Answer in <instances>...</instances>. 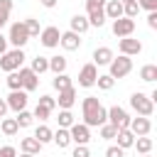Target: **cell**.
I'll return each instance as SVG.
<instances>
[{"mask_svg":"<svg viewBox=\"0 0 157 157\" xmlns=\"http://www.w3.org/2000/svg\"><path fill=\"white\" fill-rule=\"evenodd\" d=\"M81 118L86 128H101L105 123V108L101 105V101L96 96H86L81 103Z\"/></svg>","mask_w":157,"mask_h":157,"instance_id":"cell-1","label":"cell"},{"mask_svg":"<svg viewBox=\"0 0 157 157\" xmlns=\"http://www.w3.org/2000/svg\"><path fill=\"white\" fill-rule=\"evenodd\" d=\"M7 42L15 47V49H22L27 42H29V32L25 27V20H17L10 25V34H7Z\"/></svg>","mask_w":157,"mask_h":157,"instance_id":"cell-2","label":"cell"},{"mask_svg":"<svg viewBox=\"0 0 157 157\" xmlns=\"http://www.w3.org/2000/svg\"><path fill=\"white\" fill-rule=\"evenodd\" d=\"M110 71H108V76H113V78H125L130 71H132V59L130 56H125V54H118V56H113L110 59Z\"/></svg>","mask_w":157,"mask_h":157,"instance_id":"cell-3","label":"cell"},{"mask_svg":"<svg viewBox=\"0 0 157 157\" xmlns=\"http://www.w3.org/2000/svg\"><path fill=\"white\" fill-rule=\"evenodd\" d=\"M130 108H132L137 115H142V118H150V115L155 113V103H152L150 96H145L142 91H137V93L130 96Z\"/></svg>","mask_w":157,"mask_h":157,"instance_id":"cell-4","label":"cell"},{"mask_svg":"<svg viewBox=\"0 0 157 157\" xmlns=\"http://www.w3.org/2000/svg\"><path fill=\"white\" fill-rule=\"evenodd\" d=\"M105 123L113 125V128H118V130H125V128L130 125V115H128L125 108L110 105V108H105Z\"/></svg>","mask_w":157,"mask_h":157,"instance_id":"cell-5","label":"cell"},{"mask_svg":"<svg viewBox=\"0 0 157 157\" xmlns=\"http://www.w3.org/2000/svg\"><path fill=\"white\" fill-rule=\"evenodd\" d=\"M25 59H27V56H25L22 49H10V52H5V54L0 56V69L7 71V74H10V71H17Z\"/></svg>","mask_w":157,"mask_h":157,"instance_id":"cell-6","label":"cell"},{"mask_svg":"<svg viewBox=\"0 0 157 157\" xmlns=\"http://www.w3.org/2000/svg\"><path fill=\"white\" fill-rule=\"evenodd\" d=\"M96 78H98V66L96 64H83L81 71H78V86L91 88V86H96Z\"/></svg>","mask_w":157,"mask_h":157,"instance_id":"cell-7","label":"cell"},{"mask_svg":"<svg viewBox=\"0 0 157 157\" xmlns=\"http://www.w3.org/2000/svg\"><path fill=\"white\" fill-rule=\"evenodd\" d=\"M17 74H20V81H22V91H25V93H29V91H34V88L39 86V76H37L29 66H20Z\"/></svg>","mask_w":157,"mask_h":157,"instance_id":"cell-8","label":"cell"},{"mask_svg":"<svg viewBox=\"0 0 157 157\" xmlns=\"http://www.w3.org/2000/svg\"><path fill=\"white\" fill-rule=\"evenodd\" d=\"M132 32H135V20H128V17H118V20H113V34H115L118 39H123V37H132Z\"/></svg>","mask_w":157,"mask_h":157,"instance_id":"cell-9","label":"cell"},{"mask_svg":"<svg viewBox=\"0 0 157 157\" xmlns=\"http://www.w3.org/2000/svg\"><path fill=\"white\" fill-rule=\"evenodd\" d=\"M59 37H61V32H59V27H54V25H49V27H44V29L39 32V42H42V47H47V49L59 47Z\"/></svg>","mask_w":157,"mask_h":157,"instance_id":"cell-10","label":"cell"},{"mask_svg":"<svg viewBox=\"0 0 157 157\" xmlns=\"http://www.w3.org/2000/svg\"><path fill=\"white\" fill-rule=\"evenodd\" d=\"M69 137H71V142H76V145H88V140H91V128H86L83 123H74V125L69 128Z\"/></svg>","mask_w":157,"mask_h":157,"instance_id":"cell-11","label":"cell"},{"mask_svg":"<svg viewBox=\"0 0 157 157\" xmlns=\"http://www.w3.org/2000/svg\"><path fill=\"white\" fill-rule=\"evenodd\" d=\"M118 49H120V54H125V56H137V54L142 52V42L135 39V37H123V39L118 42Z\"/></svg>","mask_w":157,"mask_h":157,"instance_id":"cell-12","label":"cell"},{"mask_svg":"<svg viewBox=\"0 0 157 157\" xmlns=\"http://www.w3.org/2000/svg\"><path fill=\"white\" fill-rule=\"evenodd\" d=\"M128 130H130L135 137H142V135H150V130H152V123H150V118H142V115H137V118H130V125H128Z\"/></svg>","mask_w":157,"mask_h":157,"instance_id":"cell-13","label":"cell"},{"mask_svg":"<svg viewBox=\"0 0 157 157\" xmlns=\"http://www.w3.org/2000/svg\"><path fill=\"white\" fill-rule=\"evenodd\" d=\"M5 103H7V108L15 110V113L27 110V93H25V91H10V96L5 98Z\"/></svg>","mask_w":157,"mask_h":157,"instance_id":"cell-14","label":"cell"},{"mask_svg":"<svg viewBox=\"0 0 157 157\" xmlns=\"http://www.w3.org/2000/svg\"><path fill=\"white\" fill-rule=\"evenodd\" d=\"M59 44H61L66 52H76V49L81 47V34H76V32L66 29V32H61V37H59Z\"/></svg>","mask_w":157,"mask_h":157,"instance_id":"cell-15","label":"cell"},{"mask_svg":"<svg viewBox=\"0 0 157 157\" xmlns=\"http://www.w3.org/2000/svg\"><path fill=\"white\" fill-rule=\"evenodd\" d=\"M54 101H56V105H59L61 110H71V105L76 103V88L69 86V88L59 91V98H54Z\"/></svg>","mask_w":157,"mask_h":157,"instance_id":"cell-16","label":"cell"},{"mask_svg":"<svg viewBox=\"0 0 157 157\" xmlns=\"http://www.w3.org/2000/svg\"><path fill=\"white\" fill-rule=\"evenodd\" d=\"M113 56H115V54H113L110 47H96V49H93V61H91V64H96V66H108Z\"/></svg>","mask_w":157,"mask_h":157,"instance_id":"cell-17","label":"cell"},{"mask_svg":"<svg viewBox=\"0 0 157 157\" xmlns=\"http://www.w3.org/2000/svg\"><path fill=\"white\" fill-rule=\"evenodd\" d=\"M103 15H105V20H118V17H123V2H120V0H105Z\"/></svg>","mask_w":157,"mask_h":157,"instance_id":"cell-18","label":"cell"},{"mask_svg":"<svg viewBox=\"0 0 157 157\" xmlns=\"http://www.w3.org/2000/svg\"><path fill=\"white\" fill-rule=\"evenodd\" d=\"M69 27H71V32H76V34H83L91 25H88V17L86 15H74L71 20H69Z\"/></svg>","mask_w":157,"mask_h":157,"instance_id":"cell-19","label":"cell"},{"mask_svg":"<svg viewBox=\"0 0 157 157\" xmlns=\"http://www.w3.org/2000/svg\"><path fill=\"white\" fill-rule=\"evenodd\" d=\"M49 71L56 76V74H66V56L56 54V56H49Z\"/></svg>","mask_w":157,"mask_h":157,"instance_id":"cell-20","label":"cell"},{"mask_svg":"<svg viewBox=\"0 0 157 157\" xmlns=\"http://www.w3.org/2000/svg\"><path fill=\"white\" fill-rule=\"evenodd\" d=\"M52 142L59 147V150H64V147H69L71 145V137H69V130L66 128H59L54 135H52Z\"/></svg>","mask_w":157,"mask_h":157,"instance_id":"cell-21","label":"cell"},{"mask_svg":"<svg viewBox=\"0 0 157 157\" xmlns=\"http://www.w3.org/2000/svg\"><path fill=\"white\" fill-rule=\"evenodd\" d=\"M42 147H44V145H39L34 137H22V140H20V150H22L25 155H37Z\"/></svg>","mask_w":157,"mask_h":157,"instance_id":"cell-22","label":"cell"},{"mask_svg":"<svg viewBox=\"0 0 157 157\" xmlns=\"http://www.w3.org/2000/svg\"><path fill=\"white\" fill-rule=\"evenodd\" d=\"M52 135H54L52 128H47V125H37V130H34L32 137H34L39 145H47V142H52Z\"/></svg>","mask_w":157,"mask_h":157,"instance_id":"cell-23","label":"cell"},{"mask_svg":"<svg viewBox=\"0 0 157 157\" xmlns=\"http://www.w3.org/2000/svg\"><path fill=\"white\" fill-rule=\"evenodd\" d=\"M115 140H118V147H120V150H128V147H132V142H135V135H132V132L125 128V130H118Z\"/></svg>","mask_w":157,"mask_h":157,"instance_id":"cell-24","label":"cell"},{"mask_svg":"<svg viewBox=\"0 0 157 157\" xmlns=\"http://www.w3.org/2000/svg\"><path fill=\"white\" fill-rule=\"evenodd\" d=\"M0 130H2V135H7V137H12V135H17V132H20V128H17L15 118H2V120H0Z\"/></svg>","mask_w":157,"mask_h":157,"instance_id":"cell-25","label":"cell"},{"mask_svg":"<svg viewBox=\"0 0 157 157\" xmlns=\"http://www.w3.org/2000/svg\"><path fill=\"white\" fill-rule=\"evenodd\" d=\"M132 147H137V152H140V155H150V152H152V137H147V135L135 137Z\"/></svg>","mask_w":157,"mask_h":157,"instance_id":"cell-26","label":"cell"},{"mask_svg":"<svg viewBox=\"0 0 157 157\" xmlns=\"http://www.w3.org/2000/svg\"><path fill=\"white\" fill-rule=\"evenodd\" d=\"M29 69H32V71H34V74L39 76V74L49 71V59H47V56H34V59H32V66H29Z\"/></svg>","mask_w":157,"mask_h":157,"instance_id":"cell-27","label":"cell"},{"mask_svg":"<svg viewBox=\"0 0 157 157\" xmlns=\"http://www.w3.org/2000/svg\"><path fill=\"white\" fill-rule=\"evenodd\" d=\"M140 78L147 81V83L157 81V66H155V64H145V66L140 69Z\"/></svg>","mask_w":157,"mask_h":157,"instance_id":"cell-28","label":"cell"},{"mask_svg":"<svg viewBox=\"0 0 157 157\" xmlns=\"http://www.w3.org/2000/svg\"><path fill=\"white\" fill-rule=\"evenodd\" d=\"M52 86H54L56 91H64V88H69V86H74V83H71V76H69V74H56V76L52 78Z\"/></svg>","mask_w":157,"mask_h":157,"instance_id":"cell-29","label":"cell"},{"mask_svg":"<svg viewBox=\"0 0 157 157\" xmlns=\"http://www.w3.org/2000/svg\"><path fill=\"white\" fill-rule=\"evenodd\" d=\"M56 123H59V128H66V130H69V128H71L76 120H74V113H71V110H59Z\"/></svg>","mask_w":157,"mask_h":157,"instance_id":"cell-30","label":"cell"},{"mask_svg":"<svg viewBox=\"0 0 157 157\" xmlns=\"http://www.w3.org/2000/svg\"><path fill=\"white\" fill-rule=\"evenodd\" d=\"M137 15H140V5H137L135 0H132V2H125V5H123V17H128V20H135Z\"/></svg>","mask_w":157,"mask_h":157,"instance_id":"cell-31","label":"cell"},{"mask_svg":"<svg viewBox=\"0 0 157 157\" xmlns=\"http://www.w3.org/2000/svg\"><path fill=\"white\" fill-rule=\"evenodd\" d=\"M5 83H7L10 91H22V81H20V74L17 71H10L7 78H5Z\"/></svg>","mask_w":157,"mask_h":157,"instance_id":"cell-32","label":"cell"},{"mask_svg":"<svg viewBox=\"0 0 157 157\" xmlns=\"http://www.w3.org/2000/svg\"><path fill=\"white\" fill-rule=\"evenodd\" d=\"M96 83H98V88H101V91H110V88L115 86V78H113V76H108V74H98Z\"/></svg>","mask_w":157,"mask_h":157,"instance_id":"cell-33","label":"cell"},{"mask_svg":"<svg viewBox=\"0 0 157 157\" xmlns=\"http://www.w3.org/2000/svg\"><path fill=\"white\" fill-rule=\"evenodd\" d=\"M32 120H34V115H32L29 110H20V113H17V118H15L17 128H29V125H32Z\"/></svg>","mask_w":157,"mask_h":157,"instance_id":"cell-34","label":"cell"},{"mask_svg":"<svg viewBox=\"0 0 157 157\" xmlns=\"http://www.w3.org/2000/svg\"><path fill=\"white\" fill-rule=\"evenodd\" d=\"M103 7H105V0H86V15L103 12Z\"/></svg>","mask_w":157,"mask_h":157,"instance_id":"cell-35","label":"cell"},{"mask_svg":"<svg viewBox=\"0 0 157 157\" xmlns=\"http://www.w3.org/2000/svg\"><path fill=\"white\" fill-rule=\"evenodd\" d=\"M98 135H101L103 140H115V135H118V128H113V125L103 123V125H101V130H98Z\"/></svg>","mask_w":157,"mask_h":157,"instance_id":"cell-36","label":"cell"},{"mask_svg":"<svg viewBox=\"0 0 157 157\" xmlns=\"http://www.w3.org/2000/svg\"><path fill=\"white\" fill-rule=\"evenodd\" d=\"M25 27H27L29 37H37V34L42 32V27H39V20H34V17H27V20H25Z\"/></svg>","mask_w":157,"mask_h":157,"instance_id":"cell-37","label":"cell"},{"mask_svg":"<svg viewBox=\"0 0 157 157\" xmlns=\"http://www.w3.org/2000/svg\"><path fill=\"white\" fill-rule=\"evenodd\" d=\"M32 115H34V118H39V120H49V115H52V110L37 103V108H34V113H32Z\"/></svg>","mask_w":157,"mask_h":157,"instance_id":"cell-38","label":"cell"},{"mask_svg":"<svg viewBox=\"0 0 157 157\" xmlns=\"http://www.w3.org/2000/svg\"><path fill=\"white\" fill-rule=\"evenodd\" d=\"M140 5V10H147V12H157V0H135Z\"/></svg>","mask_w":157,"mask_h":157,"instance_id":"cell-39","label":"cell"},{"mask_svg":"<svg viewBox=\"0 0 157 157\" xmlns=\"http://www.w3.org/2000/svg\"><path fill=\"white\" fill-rule=\"evenodd\" d=\"M39 105H44V108L54 110V108H56V101H54L52 96H47V93H44V96H39Z\"/></svg>","mask_w":157,"mask_h":157,"instance_id":"cell-40","label":"cell"},{"mask_svg":"<svg viewBox=\"0 0 157 157\" xmlns=\"http://www.w3.org/2000/svg\"><path fill=\"white\" fill-rule=\"evenodd\" d=\"M71 157H91V150H88V145H76Z\"/></svg>","mask_w":157,"mask_h":157,"instance_id":"cell-41","label":"cell"},{"mask_svg":"<svg viewBox=\"0 0 157 157\" xmlns=\"http://www.w3.org/2000/svg\"><path fill=\"white\" fill-rule=\"evenodd\" d=\"M105 157H125V150H120L118 145H110L105 150Z\"/></svg>","mask_w":157,"mask_h":157,"instance_id":"cell-42","label":"cell"},{"mask_svg":"<svg viewBox=\"0 0 157 157\" xmlns=\"http://www.w3.org/2000/svg\"><path fill=\"white\" fill-rule=\"evenodd\" d=\"M0 157H17V150L12 145H5V147H0Z\"/></svg>","mask_w":157,"mask_h":157,"instance_id":"cell-43","label":"cell"},{"mask_svg":"<svg viewBox=\"0 0 157 157\" xmlns=\"http://www.w3.org/2000/svg\"><path fill=\"white\" fill-rule=\"evenodd\" d=\"M147 25L150 29H157V12H147Z\"/></svg>","mask_w":157,"mask_h":157,"instance_id":"cell-44","label":"cell"},{"mask_svg":"<svg viewBox=\"0 0 157 157\" xmlns=\"http://www.w3.org/2000/svg\"><path fill=\"white\" fill-rule=\"evenodd\" d=\"M10 10H12V0H0V12L10 15Z\"/></svg>","mask_w":157,"mask_h":157,"instance_id":"cell-45","label":"cell"},{"mask_svg":"<svg viewBox=\"0 0 157 157\" xmlns=\"http://www.w3.org/2000/svg\"><path fill=\"white\" fill-rule=\"evenodd\" d=\"M5 52H7V37H5L2 32H0V56H2Z\"/></svg>","mask_w":157,"mask_h":157,"instance_id":"cell-46","label":"cell"},{"mask_svg":"<svg viewBox=\"0 0 157 157\" xmlns=\"http://www.w3.org/2000/svg\"><path fill=\"white\" fill-rule=\"evenodd\" d=\"M10 108H7V103H5V98H0V118H5V113H7Z\"/></svg>","mask_w":157,"mask_h":157,"instance_id":"cell-47","label":"cell"},{"mask_svg":"<svg viewBox=\"0 0 157 157\" xmlns=\"http://www.w3.org/2000/svg\"><path fill=\"white\" fill-rule=\"evenodd\" d=\"M7 20H10V15H7V12H0V32H2V27L7 25Z\"/></svg>","mask_w":157,"mask_h":157,"instance_id":"cell-48","label":"cell"},{"mask_svg":"<svg viewBox=\"0 0 157 157\" xmlns=\"http://www.w3.org/2000/svg\"><path fill=\"white\" fill-rule=\"evenodd\" d=\"M39 2H42V7H49V10L56 5V0H39Z\"/></svg>","mask_w":157,"mask_h":157,"instance_id":"cell-49","label":"cell"},{"mask_svg":"<svg viewBox=\"0 0 157 157\" xmlns=\"http://www.w3.org/2000/svg\"><path fill=\"white\" fill-rule=\"evenodd\" d=\"M20 157H37V155H25V152H22V155H20Z\"/></svg>","mask_w":157,"mask_h":157,"instance_id":"cell-50","label":"cell"},{"mask_svg":"<svg viewBox=\"0 0 157 157\" xmlns=\"http://www.w3.org/2000/svg\"><path fill=\"white\" fill-rule=\"evenodd\" d=\"M120 2H123V5H125V2H132V0H120Z\"/></svg>","mask_w":157,"mask_h":157,"instance_id":"cell-51","label":"cell"},{"mask_svg":"<svg viewBox=\"0 0 157 157\" xmlns=\"http://www.w3.org/2000/svg\"><path fill=\"white\" fill-rule=\"evenodd\" d=\"M140 157H150V155H140Z\"/></svg>","mask_w":157,"mask_h":157,"instance_id":"cell-52","label":"cell"}]
</instances>
